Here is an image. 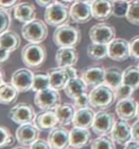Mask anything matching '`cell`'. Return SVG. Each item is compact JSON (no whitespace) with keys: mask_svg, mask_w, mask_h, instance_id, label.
Wrapping results in <instances>:
<instances>
[{"mask_svg":"<svg viewBox=\"0 0 139 149\" xmlns=\"http://www.w3.org/2000/svg\"><path fill=\"white\" fill-rule=\"evenodd\" d=\"M53 41L59 48H75L81 41V31L78 27L66 23L55 28L53 34Z\"/></svg>","mask_w":139,"mask_h":149,"instance_id":"cell-1","label":"cell"},{"mask_svg":"<svg viewBox=\"0 0 139 149\" xmlns=\"http://www.w3.org/2000/svg\"><path fill=\"white\" fill-rule=\"evenodd\" d=\"M89 96L91 107L99 110L111 107L115 101L114 90L105 84L93 88L89 93Z\"/></svg>","mask_w":139,"mask_h":149,"instance_id":"cell-2","label":"cell"},{"mask_svg":"<svg viewBox=\"0 0 139 149\" xmlns=\"http://www.w3.org/2000/svg\"><path fill=\"white\" fill-rule=\"evenodd\" d=\"M44 19L45 22L51 27H59L66 24L71 19L70 9L67 4L57 0L52 5L45 8L44 12Z\"/></svg>","mask_w":139,"mask_h":149,"instance_id":"cell-3","label":"cell"},{"mask_svg":"<svg viewBox=\"0 0 139 149\" xmlns=\"http://www.w3.org/2000/svg\"><path fill=\"white\" fill-rule=\"evenodd\" d=\"M47 25L48 24L45 21L35 18L31 22L23 25V27L21 28V34L29 43L40 44L48 37L49 30Z\"/></svg>","mask_w":139,"mask_h":149,"instance_id":"cell-4","label":"cell"},{"mask_svg":"<svg viewBox=\"0 0 139 149\" xmlns=\"http://www.w3.org/2000/svg\"><path fill=\"white\" fill-rule=\"evenodd\" d=\"M47 58L45 48L35 43H29L21 50V60L29 68H38L44 64Z\"/></svg>","mask_w":139,"mask_h":149,"instance_id":"cell-5","label":"cell"},{"mask_svg":"<svg viewBox=\"0 0 139 149\" xmlns=\"http://www.w3.org/2000/svg\"><path fill=\"white\" fill-rule=\"evenodd\" d=\"M60 102L59 92L53 88L35 92L34 104L41 110H54L60 104Z\"/></svg>","mask_w":139,"mask_h":149,"instance_id":"cell-6","label":"cell"},{"mask_svg":"<svg viewBox=\"0 0 139 149\" xmlns=\"http://www.w3.org/2000/svg\"><path fill=\"white\" fill-rule=\"evenodd\" d=\"M115 117L112 112L107 110H99L95 113L93 123V131L98 136H104L112 133L115 125Z\"/></svg>","mask_w":139,"mask_h":149,"instance_id":"cell-7","label":"cell"},{"mask_svg":"<svg viewBox=\"0 0 139 149\" xmlns=\"http://www.w3.org/2000/svg\"><path fill=\"white\" fill-rule=\"evenodd\" d=\"M89 37L91 42L108 45L115 38V29L108 23L95 24L90 29Z\"/></svg>","mask_w":139,"mask_h":149,"instance_id":"cell-8","label":"cell"},{"mask_svg":"<svg viewBox=\"0 0 139 149\" xmlns=\"http://www.w3.org/2000/svg\"><path fill=\"white\" fill-rule=\"evenodd\" d=\"M8 116L13 123L20 125L34 122L36 114L31 104L27 103H19L11 108Z\"/></svg>","mask_w":139,"mask_h":149,"instance_id":"cell-9","label":"cell"},{"mask_svg":"<svg viewBox=\"0 0 139 149\" xmlns=\"http://www.w3.org/2000/svg\"><path fill=\"white\" fill-rule=\"evenodd\" d=\"M34 74L29 68H18L12 74L11 83L15 86L20 93L28 92L32 90L34 84Z\"/></svg>","mask_w":139,"mask_h":149,"instance_id":"cell-10","label":"cell"},{"mask_svg":"<svg viewBox=\"0 0 139 149\" xmlns=\"http://www.w3.org/2000/svg\"><path fill=\"white\" fill-rule=\"evenodd\" d=\"M109 58L116 62H122L131 57L130 42L123 38H114L108 44Z\"/></svg>","mask_w":139,"mask_h":149,"instance_id":"cell-11","label":"cell"},{"mask_svg":"<svg viewBox=\"0 0 139 149\" xmlns=\"http://www.w3.org/2000/svg\"><path fill=\"white\" fill-rule=\"evenodd\" d=\"M39 135L40 129L32 123L20 125L15 131V138L18 143L23 146H31L35 141L38 140Z\"/></svg>","mask_w":139,"mask_h":149,"instance_id":"cell-12","label":"cell"},{"mask_svg":"<svg viewBox=\"0 0 139 149\" xmlns=\"http://www.w3.org/2000/svg\"><path fill=\"white\" fill-rule=\"evenodd\" d=\"M47 141L52 149H68L71 144L70 131L63 126H56L50 131Z\"/></svg>","mask_w":139,"mask_h":149,"instance_id":"cell-13","label":"cell"},{"mask_svg":"<svg viewBox=\"0 0 139 149\" xmlns=\"http://www.w3.org/2000/svg\"><path fill=\"white\" fill-rule=\"evenodd\" d=\"M70 15L74 23L85 24L93 18L91 4L80 1H74L70 7Z\"/></svg>","mask_w":139,"mask_h":149,"instance_id":"cell-14","label":"cell"},{"mask_svg":"<svg viewBox=\"0 0 139 149\" xmlns=\"http://www.w3.org/2000/svg\"><path fill=\"white\" fill-rule=\"evenodd\" d=\"M138 105L137 102L131 97L117 101L115 105V113L119 119L124 121H131L136 117Z\"/></svg>","mask_w":139,"mask_h":149,"instance_id":"cell-15","label":"cell"},{"mask_svg":"<svg viewBox=\"0 0 139 149\" xmlns=\"http://www.w3.org/2000/svg\"><path fill=\"white\" fill-rule=\"evenodd\" d=\"M106 68L101 66H93L85 68L81 72V77L90 88H95L105 83Z\"/></svg>","mask_w":139,"mask_h":149,"instance_id":"cell-16","label":"cell"},{"mask_svg":"<svg viewBox=\"0 0 139 149\" xmlns=\"http://www.w3.org/2000/svg\"><path fill=\"white\" fill-rule=\"evenodd\" d=\"M111 137L115 143L120 145H126L131 141H133L131 126L128 123V121H124L121 119L116 121L111 133Z\"/></svg>","mask_w":139,"mask_h":149,"instance_id":"cell-17","label":"cell"},{"mask_svg":"<svg viewBox=\"0 0 139 149\" xmlns=\"http://www.w3.org/2000/svg\"><path fill=\"white\" fill-rule=\"evenodd\" d=\"M78 57L79 54L75 48H71V47H62V48H59L55 53V61L57 67H74L77 63Z\"/></svg>","mask_w":139,"mask_h":149,"instance_id":"cell-18","label":"cell"},{"mask_svg":"<svg viewBox=\"0 0 139 149\" xmlns=\"http://www.w3.org/2000/svg\"><path fill=\"white\" fill-rule=\"evenodd\" d=\"M34 122L40 131H51L59 123L54 110H43L35 116Z\"/></svg>","mask_w":139,"mask_h":149,"instance_id":"cell-19","label":"cell"},{"mask_svg":"<svg viewBox=\"0 0 139 149\" xmlns=\"http://www.w3.org/2000/svg\"><path fill=\"white\" fill-rule=\"evenodd\" d=\"M93 16L97 21H106L113 15V0H95L91 4Z\"/></svg>","mask_w":139,"mask_h":149,"instance_id":"cell-20","label":"cell"},{"mask_svg":"<svg viewBox=\"0 0 139 149\" xmlns=\"http://www.w3.org/2000/svg\"><path fill=\"white\" fill-rule=\"evenodd\" d=\"M36 9L34 4L30 2L17 3L13 8V17L19 22L26 24L35 19Z\"/></svg>","mask_w":139,"mask_h":149,"instance_id":"cell-21","label":"cell"},{"mask_svg":"<svg viewBox=\"0 0 139 149\" xmlns=\"http://www.w3.org/2000/svg\"><path fill=\"white\" fill-rule=\"evenodd\" d=\"M71 135V144L72 149H80L87 146L91 143V132L87 128L74 126L70 131Z\"/></svg>","mask_w":139,"mask_h":149,"instance_id":"cell-22","label":"cell"},{"mask_svg":"<svg viewBox=\"0 0 139 149\" xmlns=\"http://www.w3.org/2000/svg\"><path fill=\"white\" fill-rule=\"evenodd\" d=\"M48 75L51 80V88L56 90L64 89L69 80L71 79L67 68H53L48 70Z\"/></svg>","mask_w":139,"mask_h":149,"instance_id":"cell-23","label":"cell"},{"mask_svg":"<svg viewBox=\"0 0 139 149\" xmlns=\"http://www.w3.org/2000/svg\"><path fill=\"white\" fill-rule=\"evenodd\" d=\"M87 89L88 86L84 80L81 77L76 76L69 80L64 88V92L70 99L74 100L82 94L87 93Z\"/></svg>","mask_w":139,"mask_h":149,"instance_id":"cell-24","label":"cell"},{"mask_svg":"<svg viewBox=\"0 0 139 149\" xmlns=\"http://www.w3.org/2000/svg\"><path fill=\"white\" fill-rule=\"evenodd\" d=\"M94 117H95V112L91 108H80V109L76 110L72 123L74 126L89 129L93 126Z\"/></svg>","mask_w":139,"mask_h":149,"instance_id":"cell-25","label":"cell"},{"mask_svg":"<svg viewBox=\"0 0 139 149\" xmlns=\"http://www.w3.org/2000/svg\"><path fill=\"white\" fill-rule=\"evenodd\" d=\"M21 45V38L15 31H6L0 34V49H4L13 52Z\"/></svg>","mask_w":139,"mask_h":149,"instance_id":"cell-26","label":"cell"},{"mask_svg":"<svg viewBox=\"0 0 139 149\" xmlns=\"http://www.w3.org/2000/svg\"><path fill=\"white\" fill-rule=\"evenodd\" d=\"M57 115L58 122L61 125H68L74 122V118L75 115V107L71 104H60L54 109Z\"/></svg>","mask_w":139,"mask_h":149,"instance_id":"cell-27","label":"cell"},{"mask_svg":"<svg viewBox=\"0 0 139 149\" xmlns=\"http://www.w3.org/2000/svg\"><path fill=\"white\" fill-rule=\"evenodd\" d=\"M19 93L12 83H2L0 86V103L7 105L13 104L16 101Z\"/></svg>","mask_w":139,"mask_h":149,"instance_id":"cell-28","label":"cell"},{"mask_svg":"<svg viewBox=\"0 0 139 149\" xmlns=\"http://www.w3.org/2000/svg\"><path fill=\"white\" fill-rule=\"evenodd\" d=\"M87 55L91 60L102 61L109 58V47L107 44L91 42L87 47Z\"/></svg>","mask_w":139,"mask_h":149,"instance_id":"cell-29","label":"cell"},{"mask_svg":"<svg viewBox=\"0 0 139 149\" xmlns=\"http://www.w3.org/2000/svg\"><path fill=\"white\" fill-rule=\"evenodd\" d=\"M104 84L113 90L116 89L123 84V71L117 67H111L106 68Z\"/></svg>","mask_w":139,"mask_h":149,"instance_id":"cell-30","label":"cell"},{"mask_svg":"<svg viewBox=\"0 0 139 149\" xmlns=\"http://www.w3.org/2000/svg\"><path fill=\"white\" fill-rule=\"evenodd\" d=\"M123 84L130 86L133 90L139 89V68L130 66L123 71Z\"/></svg>","mask_w":139,"mask_h":149,"instance_id":"cell-31","label":"cell"},{"mask_svg":"<svg viewBox=\"0 0 139 149\" xmlns=\"http://www.w3.org/2000/svg\"><path fill=\"white\" fill-rule=\"evenodd\" d=\"M51 88V80L48 73H36L34 74V84L32 90L34 92H38L41 90Z\"/></svg>","mask_w":139,"mask_h":149,"instance_id":"cell-32","label":"cell"},{"mask_svg":"<svg viewBox=\"0 0 139 149\" xmlns=\"http://www.w3.org/2000/svg\"><path fill=\"white\" fill-rule=\"evenodd\" d=\"M115 141L108 135L99 136L91 143V149H116Z\"/></svg>","mask_w":139,"mask_h":149,"instance_id":"cell-33","label":"cell"},{"mask_svg":"<svg viewBox=\"0 0 139 149\" xmlns=\"http://www.w3.org/2000/svg\"><path fill=\"white\" fill-rule=\"evenodd\" d=\"M126 19L131 24L139 26V0H133L130 3Z\"/></svg>","mask_w":139,"mask_h":149,"instance_id":"cell-34","label":"cell"},{"mask_svg":"<svg viewBox=\"0 0 139 149\" xmlns=\"http://www.w3.org/2000/svg\"><path fill=\"white\" fill-rule=\"evenodd\" d=\"M130 3L127 1H113V16L117 18L126 17Z\"/></svg>","mask_w":139,"mask_h":149,"instance_id":"cell-35","label":"cell"},{"mask_svg":"<svg viewBox=\"0 0 139 149\" xmlns=\"http://www.w3.org/2000/svg\"><path fill=\"white\" fill-rule=\"evenodd\" d=\"M0 131H1V144H0V147L5 148L13 146L15 143V138L11 134L10 130L5 126H1Z\"/></svg>","mask_w":139,"mask_h":149,"instance_id":"cell-36","label":"cell"},{"mask_svg":"<svg viewBox=\"0 0 139 149\" xmlns=\"http://www.w3.org/2000/svg\"><path fill=\"white\" fill-rule=\"evenodd\" d=\"M133 88H131L130 86L122 84L121 86H119L117 88L114 89L115 94V101H120L123 99H127V98L131 97L133 93Z\"/></svg>","mask_w":139,"mask_h":149,"instance_id":"cell-37","label":"cell"},{"mask_svg":"<svg viewBox=\"0 0 139 149\" xmlns=\"http://www.w3.org/2000/svg\"><path fill=\"white\" fill-rule=\"evenodd\" d=\"M0 15H1V27H0V33L4 32L9 30V28L12 23V17H11V13L9 10L0 9Z\"/></svg>","mask_w":139,"mask_h":149,"instance_id":"cell-38","label":"cell"},{"mask_svg":"<svg viewBox=\"0 0 139 149\" xmlns=\"http://www.w3.org/2000/svg\"><path fill=\"white\" fill-rule=\"evenodd\" d=\"M74 101V105L76 109L89 107V105H91L90 104V96H89V94H87V93H84L82 95H80Z\"/></svg>","mask_w":139,"mask_h":149,"instance_id":"cell-39","label":"cell"},{"mask_svg":"<svg viewBox=\"0 0 139 149\" xmlns=\"http://www.w3.org/2000/svg\"><path fill=\"white\" fill-rule=\"evenodd\" d=\"M131 58L133 60H139V35L131 38L130 41Z\"/></svg>","mask_w":139,"mask_h":149,"instance_id":"cell-40","label":"cell"},{"mask_svg":"<svg viewBox=\"0 0 139 149\" xmlns=\"http://www.w3.org/2000/svg\"><path fill=\"white\" fill-rule=\"evenodd\" d=\"M30 149H52V147H51L48 141L38 139L31 145Z\"/></svg>","mask_w":139,"mask_h":149,"instance_id":"cell-41","label":"cell"},{"mask_svg":"<svg viewBox=\"0 0 139 149\" xmlns=\"http://www.w3.org/2000/svg\"><path fill=\"white\" fill-rule=\"evenodd\" d=\"M18 0H0V7L5 10H12L16 6Z\"/></svg>","mask_w":139,"mask_h":149,"instance_id":"cell-42","label":"cell"},{"mask_svg":"<svg viewBox=\"0 0 139 149\" xmlns=\"http://www.w3.org/2000/svg\"><path fill=\"white\" fill-rule=\"evenodd\" d=\"M131 132H133V141L139 143V119L131 125Z\"/></svg>","mask_w":139,"mask_h":149,"instance_id":"cell-43","label":"cell"},{"mask_svg":"<svg viewBox=\"0 0 139 149\" xmlns=\"http://www.w3.org/2000/svg\"><path fill=\"white\" fill-rule=\"evenodd\" d=\"M11 52L4 49H0V63H4L5 61H7L10 57Z\"/></svg>","mask_w":139,"mask_h":149,"instance_id":"cell-44","label":"cell"},{"mask_svg":"<svg viewBox=\"0 0 139 149\" xmlns=\"http://www.w3.org/2000/svg\"><path fill=\"white\" fill-rule=\"evenodd\" d=\"M55 1H57V0H35V2L37 3L40 7H44V8H47V7L52 5L53 3H54Z\"/></svg>","mask_w":139,"mask_h":149,"instance_id":"cell-45","label":"cell"},{"mask_svg":"<svg viewBox=\"0 0 139 149\" xmlns=\"http://www.w3.org/2000/svg\"><path fill=\"white\" fill-rule=\"evenodd\" d=\"M124 149H139V143L134 141H131L130 143H128L124 146Z\"/></svg>","mask_w":139,"mask_h":149,"instance_id":"cell-46","label":"cell"},{"mask_svg":"<svg viewBox=\"0 0 139 149\" xmlns=\"http://www.w3.org/2000/svg\"><path fill=\"white\" fill-rule=\"evenodd\" d=\"M75 1H80V2H85V3H89V4H93V3L95 1V0H75Z\"/></svg>","mask_w":139,"mask_h":149,"instance_id":"cell-47","label":"cell"},{"mask_svg":"<svg viewBox=\"0 0 139 149\" xmlns=\"http://www.w3.org/2000/svg\"><path fill=\"white\" fill-rule=\"evenodd\" d=\"M59 1L65 3V4H69V3H74L75 0H59Z\"/></svg>","mask_w":139,"mask_h":149,"instance_id":"cell-48","label":"cell"},{"mask_svg":"<svg viewBox=\"0 0 139 149\" xmlns=\"http://www.w3.org/2000/svg\"><path fill=\"white\" fill-rule=\"evenodd\" d=\"M113 1H127V2H131V0H113Z\"/></svg>","mask_w":139,"mask_h":149,"instance_id":"cell-49","label":"cell"},{"mask_svg":"<svg viewBox=\"0 0 139 149\" xmlns=\"http://www.w3.org/2000/svg\"><path fill=\"white\" fill-rule=\"evenodd\" d=\"M136 117L139 119V105H138V108H137V114H136Z\"/></svg>","mask_w":139,"mask_h":149,"instance_id":"cell-50","label":"cell"},{"mask_svg":"<svg viewBox=\"0 0 139 149\" xmlns=\"http://www.w3.org/2000/svg\"><path fill=\"white\" fill-rule=\"evenodd\" d=\"M13 149H25L24 147H21V146H18V147H15V148H13Z\"/></svg>","mask_w":139,"mask_h":149,"instance_id":"cell-51","label":"cell"},{"mask_svg":"<svg viewBox=\"0 0 139 149\" xmlns=\"http://www.w3.org/2000/svg\"><path fill=\"white\" fill-rule=\"evenodd\" d=\"M137 66H138V68H139V64H138V65H137Z\"/></svg>","mask_w":139,"mask_h":149,"instance_id":"cell-52","label":"cell"}]
</instances>
